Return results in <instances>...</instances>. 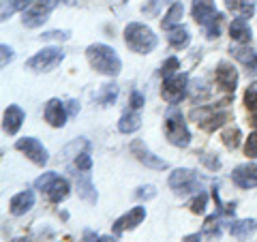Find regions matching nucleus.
Masks as SVG:
<instances>
[{
	"label": "nucleus",
	"instance_id": "nucleus-18",
	"mask_svg": "<svg viewBox=\"0 0 257 242\" xmlns=\"http://www.w3.org/2000/svg\"><path fill=\"white\" fill-rule=\"evenodd\" d=\"M11 212L15 216H22V214H26L32 206H35V193L32 191H22L18 193V195H13L11 197Z\"/></svg>",
	"mask_w": 257,
	"mask_h": 242
},
{
	"label": "nucleus",
	"instance_id": "nucleus-7",
	"mask_svg": "<svg viewBox=\"0 0 257 242\" xmlns=\"http://www.w3.org/2000/svg\"><path fill=\"white\" fill-rule=\"evenodd\" d=\"M170 187L174 193L178 195H189V193H195L202 187V178L193 172V169H176L170 176Z\"/></svg>",
	"mask_w": 257,
	"mask_h": 242
},
{
	"label": "nucleus",
	"instance_id": "nucleus-49",
	"mask_svg": "<svg viewBox=\"0 0 257 242\" xmlns=\"http://www.w3.org/2000/svg\"><path fill=\"white\" fill-rule=\"evenodd\" d=\"M13 242H28V240H26V238H15Z\"/></svg>",
	"mask_w": 257,
	"mask_h": 242
},
{
	"label": "nucleus",
	"instance_id": "nucleus-34",
	"mask_svg": "<svg viewBox=\"0 0 257 242\" xmlns=\"http://www.w3.org/2000/svg\"><path fill=\"white\" fill-rule=\"evenodd\" d=\"M206 204H208L206 193H197V197L191 201V212H195V214H204V212H206Z\"/></svg>",
	"mask_w": 257,
	"mask_h": 242
},
{
	"label": "nucleus",
	"instance_id": "nucleus-26",
	"mask_svg": "<svg viewBox=\"0 0 257 242\" xmlns=\"http://www.w3.org/2000/svg\"><path fill=\"white\" fill-rule=\"evenodd\" d=\"M140 127H142V116L138 114V111H126L118 123L120 133H135Z\"/></svg>",
	"mask_w": 257,
	"mask_h": 242
},
{
	"label": "nucleus",
	"instance_id": "nucleus-13",
	"mask_svg": "<svg viewBox=\"0 0 257 242\" xmlns=\"http://www.w3.org/2000/svg\"><path fill=\"white\" fill-rule=\"evenodd\" d=\"M216 84H219L225 92H229V94H234L236 90V86H238V71L231 67L229 62H219V67H216Z\"/></svg>",
	"mask_w": 257,
	"mask_h": 242
},
{
	"label": "nucleus",
	"instance_id": "nucleus-5",
	"mask_svg": "<svg viewBox=\"0 0 257 242\" xmlns=\"http://www.w3.org/2000/svg\"><path fill=\"white\" fill-rule=\"evenodd\" d=\"M56 5H58V0H30V5L24 9V26L39 28L47 20V15L56 9Z\"/></svg>",
	"mask_w": 257,
	"mask_h": 242
},
{
	"label": "nucleus",
	"instance_id": "nucleus-45",
	"mask_svg": "<svg viewBox=\"0 0 257 242\" xmlns=\"http://www.w3.org/2000/svg\"><path fill=\"white\" fill-rule=\"evenodd\" d=\"M182 242H202V233H191V236H187Z\"/></svg>",
	"mask_w": 257,
	"mask_h": 242
},
{
	"label": "nucleus",
	"instance_id": "nucleus-30",
	"mask_svg": "<svg viewBox=\"0 0 257 242\" xmlns=\"http://www.w3.org/2000/svg\"><path fill=\"white\" fill-rule=\"evenodd\" d=\"M244 105L251 111H257V82L248 84V88L244 90Z\"/></svg>",
	"mask_w": 257,
	"mask_h": 242
},
{
	"label": "nucleus",
	"instance_id": "nucleus-27",
	"mask_svg": "<svg viewBox=\"0 0 257 242\" xmlns=\"http://www.w3.org/2000/svg\"><path fill=\"white\" fill-rule=\"evenodd\" d=\"M118 96V86L116 84H105L101 88V92L96 94V101L101 103V105H111V103L116 101Z\"/></svg>",
	"mask_w": 257,
	"mask_h": 242
},
{
	"label": "nucleus",
	"instance_id": "nucleus-41",
	"mask_svg": "<svg viewBox=\"0 0 257 242\" xmlns=\"http://www.w3.org/2000/svg\"><path fill=\"white\" fill-rule=\"evenodd\" d=\"M0 50H3V67H7V64L13 60V50H11L9 45H3Z\"/></svg>",
	"mask_w": 257,
	"mask_h": 242
},
{
	"label": "nucleus",
	"instance_id": "nucleus-24",
	"mask_svg": "<svg viewBox=\"0 0 257 242\" xmlns=\"http://www.w3.org/2000/svg\"><path fill=\"white\" fill-rule=\"evenodd\" d=\"M182 13H184L182 3H174V5L170 7V11L165 13V18H163V22H161V26H163L165 30H172V28H176V26H180Z\"/></svg>",
	"mask_w": 257,
	"mask_h": 242
},
{
	"label": "nucleus",
	"instance_id": "nucleus-33",
	"mask_svg": "<svg viewBox=\"0 0 257 242\" xmlns=\"http://www.w3.org/2000/svg\"><path fill=\"white\" fill-rule=\"evenodd\" d=\"M180 69V62H178V58H167L165 62H163V67H161V75L163 77H172V75H176V71Z\"/></svg>",
	"mask_w": 257,
	"mask_h": 242
},
{
	"label": "nucleus",
	"instance_id": "nucleus-32",
	"mask_svg": "<svg viewBox=\"0 0 257 242\" xmlns=\"http://www.w3.org/2000/svg\"><path fill=\"white\" fill-rule=\"evenodd\" d=\"M75 169H79V172H90L92 169V161H90V152H88V148L75 157Z\"/></svg>",
	"mask_w": 257,
	"mask_h": 242
},
{
	"label": "nucleus",
	"instance_id": "nucleus-22",
	"mask_svg": "<svg viewBox=\"0 0 257 242\" xmlns=\"http://www.w3.org/2000/svg\"><path fill=\"white\" fill-rule=\"evenodd\" d=\"M255 229H257V223H255L253 219H242V221L229 223V233H231L234 238H238V240L248 238Z\"/></svg>",
	"mask_w": 257,
	"mask_h": 242
},
{
	"label": "nucleus",
	"instance_id": "nucleus-8",
	"mask_svg": "<svg viewBox=\"0 0 257 242\" xmlns=\"http://www.w3.org/2000/svg\"><path fill=\"white\" fill-rule=\"evenodd\" d=\"M187 88H189V75L187 73H176L172 77H165L163 86H161V96L176 105V103H180L184 99V94H187Z\"/></svg>",
	"mask_w": 257,
	"mask_h": 242
},
{
	"label": "nucleus",
	"instance_id": "nucleus-46",
	"mask_svg": "<svg viewBox=\"0 0 257 242\" xmlns=\"http://www.w3.org/2000/svg\"><path fill=\"white\" fill-rule=\"evenodd\" d=\"M99 242H118V240H116V238H109V236H103Z\"/></svg>",
	"mask_w": 257,
	"mask_h": 242
},
{
	"label": "nucleus",
	"instance_id": "nucleus-9",
	"mask_svg": "<svg viewBox=\"0 0 257 242\" xmlns=\"http://www.w3.org/2000/svg\"><path fill=\"white\" fill-rule=\"evenodd\" d=\"M64 60V52L58 50V47H45L39 54H35L32 58L26 62V67L30 71H52L54 67Z\"/></svg>",
	"mask_w": 257,
	"mask_h": 242
},
{
	"label": "nucleus",
	"instance_id": "nucleus-48",
	"mask_svg": "<svg viewBox=\"0 0 257 242\" xmlns=\"http://www.w3.org/2000/svg\"><path fill=\"white\" fill-rule=\"evenodd\" d=\"M64 5H75V0H62Z\"/></svg>",
	"mask_w": 257,
	"mask_h": 242
},
{
	"label": "nucleus",
	"instance_id": "nucleus-11",
	"mask_svg": "<svg viewBox=\"0 0 257 242\" xmlns=\"http://www.w3.org/2000/svg\"><path fill=\"white\" fill-rule=\"evenodd\" d=\"M231 182L240 189H255L257 187V165L255 163L238 165L231 172Z\"/></svg>",
	"mask_w": 257,
	"mask_h": 242
},
{
	"label": "nucleus",
	"instance_id": "nucleus-38",
	"mask_svg": "<svg viewBox=\"0 0 257 242\" xmlns=\"http://www.w3.org/2000/svg\"><path fill=\"white\" fill-rule=\"evenodd\" d=\"M163 3V0H150L148 5H144L142 7V11L146 13V15H157V11H159V5Z\"/></svg>",
	"mask_w": 257,
	"mask_h": 242
},
{
	"label": "nucleus",
	"instance_id": "nucleus-39",
	"mask_svg": "<svg viewBox=\"0 0 257 242\" xmlns=\"http://www.w3.org/2000/svg\"><path fill=\"white\" fill-rule=\"evenodd\" d=\"M43 39H56V41H67L69 39V32H58V30H54V32H47V35H43Z\"/></svg>",
	"mask_w": 257,
	"mask_h": 242
},
{
	"label": "nucleus",
	"instance_id": "nucleus-43",
	"mask_svg": "<svg viewBox=\"0 0 257 242\" xmlns=\"http://www.w3.org/2000/svg\"><path fill=\"white\" fill-rule=\"evenodd\" d=\"M99 240H101V238L96 236L92 229H86V231H84V242H99Z\"/></svg>",
	"mask_w": 257,
	"mask_h": 242
},
{
	"label": "nucleus",
	"instance_id": "nucleus-3",
	"mask_svg": "<svg viewBox=\"0 0 257 242\" xmlns=\"http://www.w3.org/2000/svg\"><path fill=\"white\" fill-rule=\"evenodd\" d=\"M35 187L43 193V195L52 201V204H60L62 199H67L69 191H71V184L67 178H62L56 172H47L43 174L41 178H37Z\"/></svg>",
	"mask_w": 257,
	"mask_h": 242
},
{
	"label": "nucleus",
	"instance_id": "nucleus-15",
	"mask_svg": "<svg viewBox=\"0 0 257 242\" xmlns=\"http://www.w3.org/2000/svg\"><path fill=\"white\" fill-rule=\"evenodd\" d=\"M45 120L50 123L52 127L60 129L67 123V109H64V103L60 99H50L45 105Z\"/></svg>",
	"mask_w": 257,
	"mask_h": 242
},
{
	"label": "nucleus",
	"instance_id": "nucleus-44",
	"mask_svg": "<svg viewBox=\"0 0 257 242\" xmlns=\"http://www.w3.org/2000/svg\"><path fill=\"white\" fill-rule=\"evenodd\" d=\"M67 105H69V116H75L77 111H79V105H77V101H69Z\"/></svg>",
	"mask_w": 257,
	"mask_h": 242
},
{
	"label": "nucleus",
	"instance_id": "nucleus-25",
	"mask_svg": "<svg viewBox=\"0 0 257 242\" xmlns=\"http://www.w3.org/2000/svg\"><path fill=\"white\" fill-rule=\"evenodd\" d=\"M167 37H170V45L174 47V50H184V47L189 45V41H191V35H189V30L184 26L172 28Z\"/></svg>",
	"mask_w": 257,
	"mask_h": 242
},
{
	"label": "nucleus",
	"instance_id": "nucleus-31",
	"mask_svg": "<svg viewBox=\"0 0 257 242\" xmlns=\"http://www.w3.org/2000/svg\"><path fill=\"white\" fill-rule=\"evenodd\" d=\"M28 5H30V0H11L9 5H3V20H7V18H9V15H13L15 11L26 9Z\"/></svg>",
	"mask_w": 257,
	"mask_h": 242
},
{
	"label": "nucleus",
	"instance_id": "nucleus-1",
	"mask_svg": "<svg viewBox=\"0 0 257 242\" xmlns=\"http://www.w3.org/2000/svg\"><path fill=\"white\" fill-rule=\"evenodd\" d=\"M86 58L94 71H99L103 75H109V77H116L120 73V69H122V62H120L116 50H111L105 43L90 45L86 52Z\"/></svg>",
	"mask_w": 257,
	"mask_h": 242
},
{
	"label": "nucleus",
	"instance_id": "nucleus-35",
	"mask_svg": "<svg viewBox=\"0 0 257 242\" xmlns=\"http://www.w3.org/2000/svg\"><path fill=\"white\" fill-rule=\"evenodd\" d=\"M204 233L206 236H216L219 233V216H208L206 223H204Z\"/></svg>",
	"mask_w": 257,
	"mask_h": 242
},
{
	"label": "nucleus",
	"instance_id": "nucleus-16",
	"mask_svg": "<svg viewBox=\"0 0 257 242\" xmlns=\"http://www.w3.org/2000/svg\"><path fill=\"white\" fill-rule=\"evenodd\" d=\"M191 13H193V20L197 24L206 26V24L216 15V5H214V0H193Z\"/></svg>",
	"mask_w": 257,
	"mask_h": 242
},
{
	"label": "nucleus",
	"instance_id": "nucleus-42",
	"mask_svg": "<svg viewBox=\"0 0 257 242\" xmlns=\"http://www.w3.org/2000/svg\"><path fill=\"white\" fill-rule=\"evenodd\" d=\"M142 105H144V96H142L140 92H133V94H131V107H133V109H140Z\"/></svg>",
	"mask_w": 257,
	"mask_h": 242
},
{
	"label": "nucleus",
	"instance_id": "nucleus-29",
	"mask_svg": "<svg viewBox=\"0 0 257 242\" xmlns=\"http://www.w3.org/2000/svg\"><path fill=\"white\" fill-rule=\"evenodd\" d=\"M221 24H223V15L216 13L214 18L204 26V28H206V37H208V39H216V37H219V35H221Z\"/></svg>",
	"mask_w": 257,
	"mask_h": 242
},
{
	"label": "nucleus",
	"instance_id": "nucleus-14",
	"mask_svg": "<svg viewBox=\"0 0 257 242\" xmlns=\"http://www.w3.org/2000/svg\"><path fill=\"white\" fill-rule=\"evenodd\" d=\"M144 219H146V208H144V206H135L133 210H128L126 214H122L114 223V231L122 233V231H128V229H135Z\"/></svg>",
	"mask_w": 257,
	"mask_h": 242
},
{
	"label": "nucleus",
	"instance_id": "nucleus-12",
	"mask_svg": "<svg viewBox=\"0 0 257 242\" xmlns=\"http://www.w3.org/2000/svg\"><path fill=\"white\" fill-rule=\"evenodd\" d=\"M131 152L135 155V159H138L140 163H144V165L150 167V169H167V161L152 155V152H150L146 146H144L142 140H135V142L131 144Z\"/></svg>",
	"mask_w": 257,
	"mask_h": 242
},
{
	"label": "nucleus",
	"instance_id": "nucleus-17",
	"mask_svg": "<svg viewBox=\"0 0 257 242\" xmlns=\"http://www.w3.org/2000/svg\"><path fill=\"white\" fill-rule=\"evenodd\" d=\"M75 178H77V195L90 201V204H94L96 201V191H94V184L90 180V172H79V169H75Z\"/></svg>",
	"mask_w": 257,
	"mask_h": 242
},
{
	"label": "nucleus",
	"instance_id": "nucleus-6",
	"mask_svg": "<svg viewBox=\"0 0 257 242\" xmlns=\"http://www.w3.org/2000/svg\"><path fill=\"white\" fill-rule=\"evenodd\" d=\"M191 118L195 120V123L204 129V131L208 133H212L216 131L219 127H223L225 123H227V118L229 114L227 111H223V109H214V107H199V109H193L191 111Z\"/></svg>",
	"mask_w": 257,
	"mask_h": 242
},
{
	"label": "nucleus",
	"instance_id": "nucleus-47",
	"mask_svg": "<svg viewBox=\"0 0 257 242\" xmlns=\"http://www.w3.org/2000/svg\"><path fill=\"white\" fill-rule=\"evenodd\" d=\"M251 125H253V127H255V129H257V114H255V116H253V118H251Z\"/></svg>",
	"mask_w": 257,
	"mask_h": 242
},
{
	"label": "nucleus",
	"instance_id": "nucleus-40",
	"mask_svg": "<svg viewBox=\"0 0 257 242\" xmlns=\"http://www.w3.org/2000/svg\"><path fill=\"white\" fill-rule=\"evenodd\" d=\"M155 187H142L138 193H135V195L138 197H142V199H150V197H155Z\"/></svg>",
	"mask_w": 257,
	"mask_h": 242
},
{
	"label": "nucleus",
	"instance_id": "nucleus-23",
	"mask_svg": "<svg viewBox=\"0 0 257 242\" xmlns=\"http://www.w3.org/2000/svg\"><path fill=\"white\" fill-rule=\"evenodd\" d=\"M229 11L238 13L240 18H251L255 13V0H225Z\"/></svg>",
	"mask_w": 257,
	"mask_h": 242
},
{
	"label": "nucleus",
	"instance_id": "nucleus-28",
	"mask_svg": "<svg viewBox=\"0 0 257 242\" xmlns=\"http://www.w3.org/2000/svg\"><path fill=\"white\" fill-rule=\"evenodd\" d=\"M240 137H242V133H240V129H238V127L227 129V131L223 133V144H225V148L236 150V148L240 146Z\"/></svg>",
	"mask_w": 257,
	"mask_h": 242
},
{
	"label": "nucleus",
	"instance_id": "nucleus-36",
	"mask_svg": "<svg viewBox=\"0 0 257 242\" xmlns=\"http://www.w3.org/2000/svg\"><path fill=\"white\" fill-rule=\"evenodd\" d=\"M244 152H246V157H251V159H257V131L251 133L246 137V144H244Z\"/></svg>",
	"mask_w": 257,
	"mask_h": 242
},
{
	"label": "nucleus",
	"instance_id": "nucleus-4",
	"mask_svg": "<svg viewBox=\"0 0 257 242\" xmlns=\"http://www.w3.org/2000/svg\"><path fill=\"white\" fill-rule=\"evenodd\" d=\"M165 137H167V142L174 144V146H178V148H187L191 144V131H189V127H187V123H184L180 111L172 109L170 114H167V118H165Z\"/></svg>",
	"mask_w": 257,
	"mask_h": 242
},
{
	"label": "nucleus",
	"instance_id": "nucleus-2",
	"mask_svg": "<svg viewBox=\"0 0 257 242\" xmlns=\"http://www.w3.org/2000/svg\"><path fill=\"white\" fill-rule=\"evenodd\" d=\"M124 41L128 45V50H133L135 54H150L157 47V35L144 24H128L124 28Z\"/></svg>",
	"mask_w": 257,
	"mask_h": 242
},
{
	"label": "nucleus",
	"instance_id": "nucleus-20",
	"mask_svg": "<svg viewBox=\"0 0 257 242\" xmlns=\"http://www.w3.org/2000/svg\"><path fill=\"white\" fill-rule=\"evenodd\" d=\"M229 37L234 39V41H238V43H248L251 41L253 32H251V26H248L246 18H236L234 22L229 24Z\"/></svg>",
	"mask_w": 257,
	"mask_h": 242
},
{
	"label": "nucleus",
	"instance_id": "nucleus-19",
	"mask_svg": "<svg viewBox=\"0 0 257 242\" xmlns=\"http://www.w3.org/2000/svg\"><path fill=\"white\" fill-rule=\"evenodd\" d=\"M231 56H234L238 62H242L251 73H257V52L255 50L244 47V45H236V47H231Z\"/></svg>",
	"mask_w": 257,
	"mask_h": 242
},
{
	"label": "nucleus",
	"instance_id": "nucleus-10",
	"mask_svg": "<svg viewBox=\"0 0 257 242\" xmlns=\"http://www.w3.org/2000/svg\"><path fill=\"white\" fill-rule=\"evenodd\" d=\"M15 148H18L20 152H24L32 163H37L39 167H43L47 163V148L43 146L39 140H35V137H22V140L15 142Z\"/></svg>",
	"mask_w": 257,
	"mask_h": 242
},
{
	"label": "nucleus",
	"instance_id": "nucleus-37",
	"mask_svg": "<svg viewBox=\"0 0 257 242\" xmlns=\"http://www.w3.org/2000/svg\"><path fill=\"white\" fill-rule=\"evenodd\" d=\"M199 159H202V163H204L208 169H212V172H216V169L221 167V161L216 159V155H208V152H202V155H199Z\"/></svg>",
	"mask_w": 257,
	"mask_h": 242
},
{
	"label": "nucleus",
	"instance_id": "nucleus-21",
	"mask_svg": "<svg viewBox=\"0 0 257 242\" xmlns=\"http://www.w3.org/2000/svg\"><path fill=\"white\" fill-rule=\"evenodd\" d=\"M22 123H24V111H22V107H18V105H9V107H7V111H5V123H3L5 131L9 133V135H15V133L20 131Z\"/></svg>",
	"mask_w": 257,
	"mask_h": 242
}]
</instances>
